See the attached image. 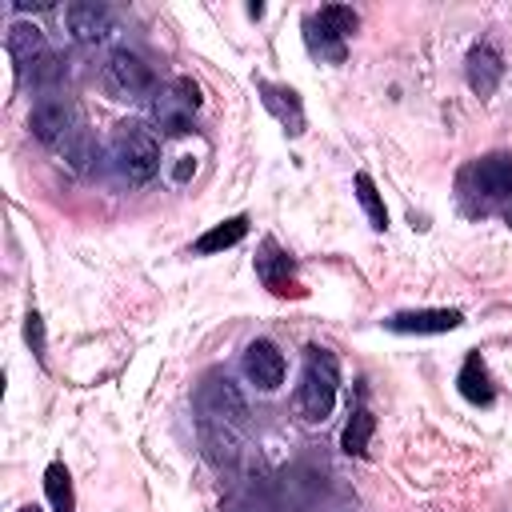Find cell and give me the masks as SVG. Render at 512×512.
I'll use <instances>...</instances> for the list:
<instances>
[{
  "label": "cell",
  "instance_id": "obj_17",
  "mask_svg": "<svg viewBox=\"0 0 512 512\" xmlns=\"http://www.w3.org/2000/svg\"><path fill=\"white\" fill-rule=\"evenodd\" d=\"M44 492H48V504L52 512H76V496H72V476L60 460H52L44 468Z\"/></svg>",
  "mask_w": 512,
  "mask_h": 512
},
{
  "label": "cell",
  "instance_id": "obj_22",
  "mask_svg": "<svg viewBox=\"0 0 512 512\" xmlns=\"http://www.w3.org/2000/svg\"><path fill=\"white\" fill-rule=\"evenodd\" d=\"M60 152H64V160H68L76 172H84V168L92 164V152H96V148H92V136H88L84 128H72V132L60 140Z\"/></svg>",
  "mask_w": 512,
  "mask_h": 512
},
{
  "label": "cell",
  "instance_id": "obj_5",
  "mask_svg": "<svg viewBox=\"0 0 512 512\" xmlns=\"http://www.w3.org/2000/svg\"><path fill=\"white\" fill-rule=\"evenodd\" d=\"M72 108L60 100V96H40L28 112V132L40 140V144H60L68 132H72Z\"/></svg>",
  "mask_w": 512,
  "mask_h": 512
},
{
  "label": "cell",
  "instance_id": "obj_6",
  "mask_svg": "<svg viewBox=\"0 0 512 512\" xmlns=\"http://www.w3.org/2000/svg\"><path fill=\"white\" fill-rule=\"evenodd\" d=\"M244 376L256 388H264V392L280 388L284 384V356H280V348L272 340H252L244 348Z\"/></svg>",
  "mask_w": 512,
  "mask_h": 512
},
{
  "label": "cell",
  "instance_id": "obj_25",
  "mask_svg": "<svg viewBox=\"0 0 512 512\" xmlns=\"http://www.w3.org/2000/svg\"><path fill=\"white\" fill-rule=\"evenodd\" d=\"M16 512H40V508H36V504H24V508H16Z\"/></svg>",
  "mask_w": 512,
  "mask_h": 512
},
{
  "label": "cell",
  "instance_id": "obj_10",
  "mask_svg": "<svg viewBox=\"0 0 512 512\" xmlns=\"http://www.w3.org/2000/svg\"><path fill=\"white\" fill-rule=\"evenodd\" d=\"M316 28H320V40H324V52L332 56V60H340L344 56V36H352L356 32V12L352 8H344V4H324L320 12H316V20H312Z\"/></svg>",
  "mask_w": 512,
  "mask_h": 512
},
{
  "label": "cell",
  "instance_id": "obj_2",
  "mask_svg": "<svg viewBox=\"0 0 512 512\" xmlns=\"http://www.w3.org/2000/svg\"><path fill=\"white\" fill-rule=\"evenodd\" d=\"M336 384H340L336 356L328 348H308V368H304V380H300V392H296V412L312 424L328 420V412L336 404Z\"/></svg>",
  "mask_w": 512,
  "mask_h": 512
},
{
  "label": "cell",
  "instance_id": "obj_23",
  "mask_svg": "<svg viewBox=\"0 0 512 512\" xmlns=\"http://www.w3.org/2000/svg\"><path fill=\"white\" fill-rule=\"evenodd\" d=\"M24 340L32 344L36 356H44V320H40V312H28L24 316Z\"/></svg>",
  "mask_w": 512,
  "mask_h": 512
},
{
  "label": "cell",
  "instance_id": "obj_3",
  "mask_svg": "<svg viewBox=\"0 0 512 512\" xmlns=\"http://www.w3.org/2000/svg\"><path fill=\"white\" fill-rule=\"evenodd\" d=\"M104 88L120 100L144 96V92H152V68L132 52H112L104 64Z\"/></svg>",
  "mask_w": 512,
  "mask_h": 512
},
{
  "label": "cell",
  "instance_id": "obj_8",
  "mask_svg": "<svg viewBox=\"0 0 512 512\" xmlns=\"http://www.w3.org/2000/svg\"><path fill=\"white\" fill-rule=\"evenodd\" d=\"M64 24H68V32H72L80 44H92V40H104V36L112 32V12H108L104 4L76 0V4H68Z\"/></svg>",
  "mask_w": 512,
  "mask_h": 512
},
{
  "label": "cell",
  "instance_id": "obj_13",
  "mask_svg": "<svg viewBox=\"0 0 512 512\" xmlns=\"http://www.w3.org/2000/svg\"><path fill=\"white\" fill-rule=\"evenodd\" d=\"M256 272H260V280L276 292V296H300V284L292 280V260L268 240L264 244V256H256Z\"/></svg>",
  "mask_w": 512,
  "mask_h": 512
},
{
  "label": "cell",
  "instance_id": "obj_19",
  "mask_svg": "<svg viewBox=\"0 0 512 512\" xmlns=\"http://www.w3.org/2000/svg\"><path fill=\"white\" fill-rule=\"evenodd\" d=\"M372 428H376L372 412H368V408H356V412H352V420L344 424L340 448H344L348 456H364V452H368V440H372Z\"/></svg>",
  "mask_w": 512,
  "mask_h": 512
},
{
  "label": "cell",
  "instance_id": "obj_20",
  "mask_svg": "<svg viewBox=\"0 0 512 512\" xmlns=\"http://www.w3.org/2000/svg\"><path fill=\"white\" fill-rule=\"evenodd\" d=\"M356 196H360V204H364L372 228L384 232V228H388V208H384V200H380V192H376V184H372L368 172H356Z\"/></svg>",
  "mask_w": 512,
  "mask_h": 512
},
{
  "label": "cell",
  "instance_id": "obj_14",
  "mask_svg": "<svg viewBox=\"0 0 512 512\" xmlns=\"http://www.w3.org/2000/svg\"><path fill=\"white\" fill-rule=\"evenodd\" d=\"M4 48H8V56L20 64V68H28L36 56H44L48 48H44V32L36 28V24H24V20H16V24H8V36H4Z\"/></svg>",
  "mask_w": 512,
  "mask_h": 512
},
{
  "label": "cell",
  "instance_id": "obj_18",
  "mask_svg": "<svg viewBox=\"0 0 512 512\" xmlns=\"http://www.w3.org/2000/svg\"><path fill=\"white\" fill-rule=\"evenodd\" d=\"M244 232H248V216H228L224 224L208 228V232L196 240V252H224V248L240 244V240H244Z\"/></svg>",
  "mask_w": 512,
  "mask_h": 512
},
{
  "label": "cell",
  "instance_id": "obj_15",
  "mask_svg": "<svg viewBox=\"0 0 512 512\" xmlns=\"http://www.w3.org/2000/svg\"><path fill=\"white\" fill-rule=\"evenodd\" d=\"M204 416H212V420H240L244 416V400H240L232 380H208V388H204Z\"/></svg>",
  "mask_w": 512,
  "mask_h": 512
},
{
  "label": "cell",
  "instance_id": "obj_1",
  "mask_svg": "<svg viewBox=\"0 0 512 512\" xmlns=\"http://www.w3.org/2000/svg\"><path fill=\"white\" fill-rule=\"evenodd\" d=\"M112 164L128 184L152 180L156 168H160V140L152 136V128L140 124V120L116 124V132H112Z\"/></svg>",
  "mask_w": 512,
  "mask_h": 512
},
{
  "label": "cell",
  "instance_id": "obj_4",
  "mask_svg": "<svg viewBox=\"0 0 512 512\" xmlns=\"http://www.w3.org/2000/svg\"><path fill=\"white\" fill-rule=\"evenodd\" d=\"M196 108H200V88L188 76H180L172 84V92H164L156 100V124L172 136H184V132H192V112Z\"/></svg>",
  "mask_w": 512,
  "mask_h": 512
},
{
  "label": "cell",
  "instance_id": "obj_24",
  "mask_svg": "<svg viewBox=\"0 0 512 512\" xmlns=\"http://www.w3.org/2000/svg\"><path fill=\"white\" fill-rule=\"evenodd\" d=\"M192 172H196V160H192V156H180V164L172 168V180H176V184H184Z\"/></svg>",
  "mask_w": 512,
  "mask_h": 512
},
{
  "label": "cell",
  "instance_id": "obj_16",
  "mask_svg": "<svg viewBox=\"0 0 512 512\" xmlns=\"http://www.w3.org/2000/svg\"><path fill=\"white\" fill-rule=\"evenodd\" d=\"M456 384H460V396L472 400V404H492V396H496V392H492V380H488V368H484V360H480V352H468V360H464Z\"/></svg>",
  "mask_w": 512,
  "mask_h": 512
},
{
  "label": "cell",
  "instance_id": "obj_11",
  "mask_svg": "<svg viewBox=\"0 0 512 512\" xmlns=\"http://www.w3.org/2000/svg\"><path fill=\"white\" fill-rule=\"evenodd\" d=\"M464 76H468V88H472L476 96H492L496 84H500V76H504V60H500V52H496L492 44H476V48L468 52Z\"/></svg>",
  "mask_w": 512,
  "mask_h": 512
},
{
  "label": "cell",
  "instance_id": "obj_12",
  "mask_svg": "<svg viewBox=\"0 0 512 512\" xmlns=\"http://www.w3.org/2000/svg\"><path fill=\"white\" fill-rule=\"evenodd\" d=\"M260 96H264V108L292 132V136H300L304 132V108H300V96L292 92V88H284V84H268V80H260Z\"/></svg>",
  "mask_w": 512,
  "mask_h": 512
},
{
  "label": "cell",
  "instance_id": "obj_9",
  "mask_svg": "<svg viewBox=\"0 0 512 512\" xmlns=\"http://www.w3.org/2000/svg\"><path fill=\"white\" fill-rule=\"evenodd\" d=\"M464 316L456 308H420V312H396L388 320L392 332H416V336H432V332H452L460 328Z\"/></svg>",
  "mask_w": 512,
  "mask_h": 512
},
{
  "label": "cell",
  "instance_id": "obj_7",
  "mask_svg": "<svg viewBox=\"0 0 512 512\" xmlns=\"http://www.w3.org/2000/svg\"><path fill=\"white\" fill-rule=\"evenodd\" d=\"M464 180H472L484 200H508L512 196V156H484L464 172Z\"/></svg>",
  "mask_w": 512,
  "mask_h": 512
},
{
  "label": "cell",
  "instance_id": "obj_21",
  "mask_svg": "<svg viewBox=\"0 0 512 512\" xmlns=\"http://www.w3.org/2000/svg\"><path fill=\"white\" fill-rule=\"evenodd\" d=\"M24 72H28V84H32V88H52V84L64 80V60H60L56 52H44V56H36Z\"/></svg>",
  "mask_w": 512,
  "mask_h": 512
}]
</instances>
